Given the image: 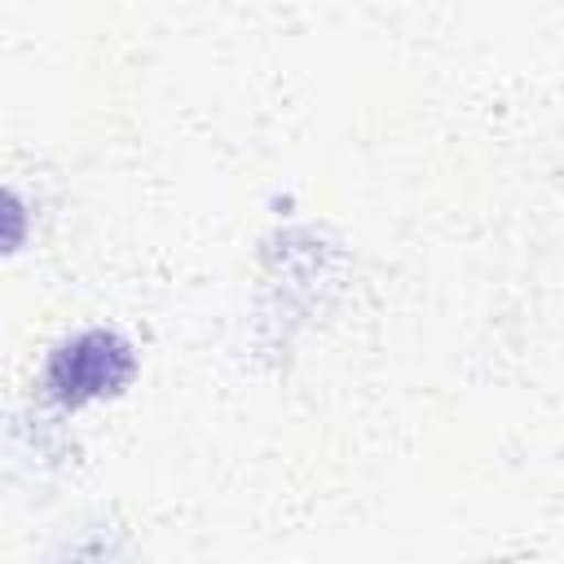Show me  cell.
<instances>
[{
	"label": "cell",
	"mask_w": 564,
	"mask_h": 564,
	"mask_svg": "<svg viewBox=\"0 0 564 564\" xmlns=\"http://www.w3.org/2000/svg\"><path fill=\"white\" fill-rule=\"evenodd\" d=\"M26 229H31L26 203H22L13 189L0 185V256H13V251L26 242Z\"/></svg>",
	"instance_id": "7a4b0ae2"
},
{
	"label": "cell",
	"mask_w": 564,
	"mask_h": 564,
	"mask_svg": "<svg viewBox=\"0 0 564 564\" xmlns=\"http://www.w3.org/2000/svg\"><path fill=\"white\" fill-rule=\"evenodd\" d=\"M137 370L132 344L115 330H79L48 352L44 392L62 405H88L97 397H115Z\"/></svg>",
	"instance_id": "6da1fadb"
}]
</instances>
